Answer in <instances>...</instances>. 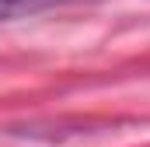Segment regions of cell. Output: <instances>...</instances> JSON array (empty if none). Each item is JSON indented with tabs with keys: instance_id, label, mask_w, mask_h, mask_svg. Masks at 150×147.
<instances>
[{
	"instance_id": "cell-1",
	"label": "cell",
	"mask_w": 150,
	"mask_h": 147,
	"mask_svg": "<svg viewBox=\"0 0 150 147\" xmlns=\"http://www.w3.org/2000/svg\"><path fill=\"white\" fill-rule=\"evenodd\" d=\"M63 4H80V0H0V21L21 18V14H38V11L63 7Z\"/></svg>"
}]
</instances>
